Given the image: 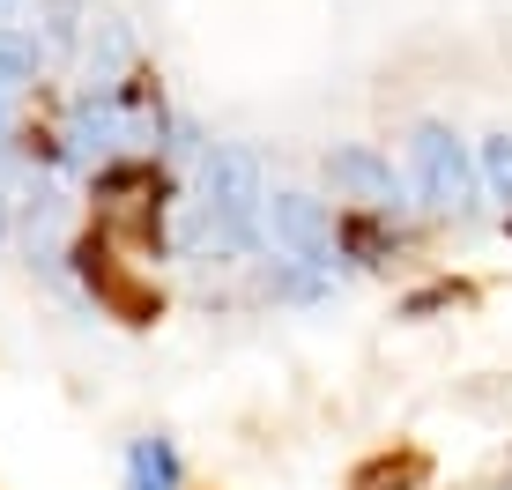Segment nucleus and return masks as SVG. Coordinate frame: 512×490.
I'll list each match as a JSON object with an SVG mask.
<instances>
[{
    "mask_svg": "<svg viewBox=\"0 0 512 490\" xmlns=\"http://www.w3.org/2000/svg\"><path fill=\"white\" fill-rule=\"evenodd\" d=\"M268 186H260V156L253 149H208L193 171V201L179 223L186 253H253L268 231Z\"/></svg>",
    "mask_w": 512,
    "mask_h": 490,
    "instance_id": "1",
    "label": "nucleus"
},
{
    "mask_svg": "<svg viewBox=\"0 0 512 490\" xmlns=\"http://www.w3.org/2000/svg\"><path fill=\"white\" fill-rule=\"evenodd\" d=\"M409 171H416V201L431 216H468L475 208V164L453 142V127H416L409 142Z\"/></svg>",
    "mask_w": 512,
    "mask_h": 490,
    "instance_id": "2",
    "label": "nucleus"
},
{
    "mask_svg": "<svg viewBox=\"0 0 512 490\" xmlns=\"http://www.w3.org/2000/svg\"><path fill=\"white\" fill-rule=\"evenodd\" d=\"M268 238L282 260H297V268H334V253H342V231H334L327 201L312 194H268Z\"/></svg>",
    "mask_w": 512,
    "mask_h": 490,
    "instance_id": "3",
    "label": "nucleus"
},
{
    "mask_svg": "<svg viewBox=\"0 0 512 490\" xmlns=\"http://www.w3.org/2000/svg\"><path fill=\"white\" fill-rule=\"evenodd\" d=\"M327 179H334V194H349L357 208H372V216L401 208V179H394V164H386L379 149H334Z\"/></svg>",
    "mask_w": 512,
    "mask_h": 490,
    "instance_id": "4",
    "label": "nucleus"
},
{
    "mask_svg": "<svg viewBox=\"0 0 512 490\" xmlns=\"http://www.w3.org/2000/svg\"><path fill=\"white\" fill-rule=\"evenodd\" d=\"M127 490H179V446L171 439H134L127 446Z\"/></svg>",
    "mask_w": 512,
    "mask_h": 490,
    "instance_id": "5",
    "label": "nucleus"
},
{
    "mask_svg": "<svg viewBox=\"0 0 512 490\" xmlns=\"http://www.w3.org/2000/svg\"><path fill=\"white\" fill-rule=\"evenodd\" d=\"M30 67H38V45H30V30L0 23V97H15L30 82Z\"/></svg>",
    "mask_w": 512,
    "mask_h": 490,
    "instance_id": "6",
    "label": "nucleus"
},
{
    "mask_svg": "<svg viewBox=\"0 0 512 490\" xmlns=\"http://www.w3.org/2000/svg\"><path fill=\"white\" fill-rule=\"evenodd\" d=\"M349 490H423V461H416V453H401V461L386 453V461L357 468V483H349Z\"/></svg>",
    "mask_w": 512,
    "mask_h": 490,
    "instance_id": "7",
    "label": "nucleus"
},
{
    "mask_svg": "<svg viewBox=\"0 0 512 490\" xmlns=\"http://www.w3.org/2000/svg\"><path fill=\"white\" fill-rule=\"evenodd\" d=\"M483 179H490V194H498V201L512 208V134L483 142Z\"/></svg>",
    "mask_w": 512,
    "mask_h": 490,
    "instance_id": "8",
    "label": "nucleus"
},
{
    "mask_svg": "<svg viewBox=\"0 0 512 490\" xmlns=\"http://www.w3.org/2000/svg\"><path fill=\"white\" fill-rule=\"evenodd\" d=\"M0 238H8V201H0Z\"/></svg>",
    "mask_w": 512,
    "mask_h": 490,
    "instance_id": "9",
    "label": "nucleus"
}]
</instances>
